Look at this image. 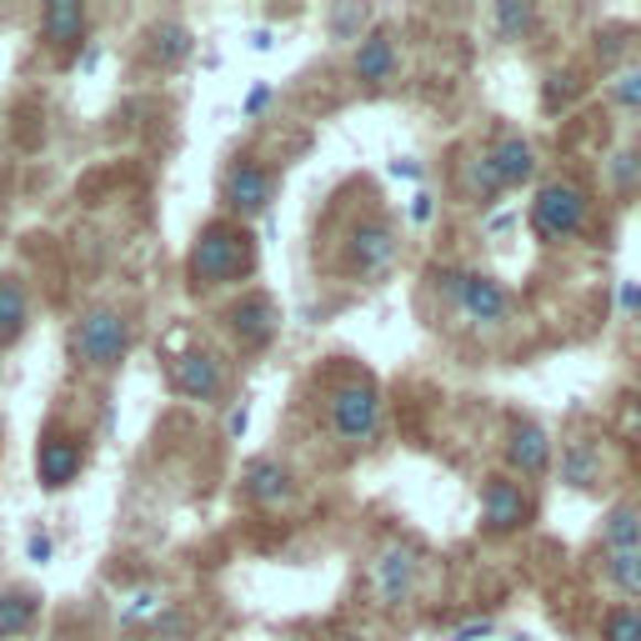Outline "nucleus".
<instances>
[{
	"instance_id": "1",
	"label": "nucleus",
	"mask_w": 641,
	"mask_h": 641,
	"mask_svg": "<svg viewBox=\"0 0 641 641\" xmlns=\"http://www.w3.org/2000/svg\"><path fill=\"white\" fill-rule=\"evenodd\" d=\"M250 266V236L236 226H206L191 250V276L196 286H221V281H236L241 271Z\"/></svg>"
},
{
	"instance_id": "2",
	"label": "nucleus",
	"mask_w": 641,
	"mask_h": 641,
	"mask_svg": "<svg viewBox=\"0 0 641 641\" xmlns=\"http://www.w3.org/2000/svg\"><path fill=\"white\" fill-rule=\"evenodd\" d=\"M591 201L576 181H546L532 201V226L542 241H571L576 231L587 226Z\"/></svg>"
},
{
	"instance_id": "3",
	"label": "nucleus",
	"mask_w": 641,
	"mask_h": 641,
	"mask_svg": "<svg viewBox=\"0 0 641 641\" xmlns=\"http://www.w3.org/2000/svg\"><path fill=\"white\" fill-rule=\"evenodd\" d=\"M436 281L451 291V301L467 311V321L477 327H501L511 316V291L496 281V276H481V271H441Z\"/></svg>"
},
{
	"instance_id": "4",
	"label": "nucleus",
	"mask_w": 641,
	"mask_h": 641,
	"mask_svg": "<svg viewBox=\"0 0 641 641\" xmlns=\"http://www.w3.org/2000/svg\"><path fill=\"white\" fill-rule=\"evenodd\" d=\"M71 346H76V356L86 361V366L110 371V366H120L126 351H131V327H126V316H116V311H90L86 321L71 331Z\"/></svg>"
},
{
	"instance_id": "5",
	"label": "nucleus",
	"mask_w": 641,
	"mask_h": 641,
	"mask_svg": "<svg viewBox=\"0 0 641 641\" xmlns=\"http://www.w3.org/2000/svg\"><path fill=\"white\" fill-rule=\"evenodd\" d=\"M331 426H336V436H341V441H351V446L371 441L376 426H381L376 392H371V386H341V392L331 396Z\"/></svg>"
},
{
	"instance_id": "6",
	"label": "nucleus",
	"mask_w": 641,
	"mask_h": 641,
	"mask_svg": "<svg viewBox=\"0 0 641 641\" xmlns=\"http://www.w3.org/2000/svg\"><path fill=\"white\" fill-rule=\"evenodd\" d=\"M351 266L361 276H381L396 266V231L386 221H361L351 231Z\"/></svg>"
},
{
	"instance_id": "7",
	"label": "nucleus",
	"mask_w": 641,
	"mask_h": 641,
	"mask_svg": "<svg viewBox=\"0 0 641 641\" xmlns=\"http://www.w3.org/2000/svg\"><path fill=\"white\" fill-rule=\"evenodd\" d=\"M526 516H532V501H526V491L516 487V481H487V491H481V522H487V532H516V526H526Z\"/></svg>"
},
{
	"instance_id": "8",
	"label": "nucleus",
	"mask_w": 641,
	"mask_h": 641,
	"mask_svg": "<svg viewBox=\"0 0 641 641\" xmlns=\"http://www.w3.org/2000/svg\"><path fill=\"white\" fill-rule=\"evenodd\" d=\"M221 361L206 356V351H191V356H175L171 361V386L185 396V402H211L221 392Z\"/></svg>"
},
{
	"instance_id": "9",
	"label": "nucleus",
	"mask_w": 641,
	"mask_h": 641,
	"mask_svg": "<svg viewBox=\"0 0 641 641\" xmlns=\"http://www.w3.org/2000/svg\"><path fill=\"white\" fill-rule=\"evenodd\" d=\"M506 461L511 471H522V477H542L552 467V441L536 421H516L511 426V441H506Z\"/></svg>"
},
{
	"instance_id": "10",
	"label": "nucleus",
	"mask_w": 641,
	"mask_h": 641,
	"mask_svg": "<svg viewBox=\"0 0 641 641\" xmlns=\"http://www.w3.org/2000/svg\"><path fill=\"white\" fill-rule=\"evenodd\" d=\"M416 587V556L406 552V546H386L376 562V591L386 607H402L406 597H412Z\"/></svg>"
},
{
	"instance_id": "11",
	"label": "nucleus",
	"mask_w": 641,
	"mask_h": 641,
	"mask_svg": "<svg viewBox=\"0 0 641 641\" xmlns=\"http://www.w3.org/2000/svg\"><path fill=\"white\" fill-rule=\"evenodd\" d=\"M281 327V316H276L271 296H246V301L231 311V331H236L241 346H266Z\"/></svg>"
},
{
	"instance_id": "12",
	"label": "nucleus",
	"mask_w": 641,
	"mask_h": 641,
	"mask_svg": "<svg viewBox=\"0 0 641 641\" xmlns=\"http://www.w3.org/2000/svg\"><path fill=\"white\" fill-rule=\"evenodd\" d=\"M487 161H491V171H496L501 191H506V185H522V181H532V175H536V151H532V141H526V136H501V141L487 151Z\"/></svg>"
},
{
	"instance_id": "13",
	"label": "nucleus",
	"mask_w": 641,
	"mask_h": 641,
	"mask_svg": "<svg viewBox=\"0 0 641 641\" xmlns=\"http://www.w3.org/2000/svg\"><path fill=\"white\" fill-rule=\"evenodd\" d=\"M226 201L236 211H266V201H271V171H261V165H250V161H241L236 171L226 175Z\"/></svg>"
},
{
	"instance_id": "14",
	"label": "nucleus",
	"mask_w": 641,
	"mask_h": 641,
	"mask_svg": "<svg viewBox=\"0 0 641 641\" xmlns=\"http://www.w3.org/2000/svg\"><path fill=\"white\" fill-rule=\"evenodd\" d=\"M35 467H41V481H45V487H66V481L81 471V446L71 441V436H45V441H41V457H35Z\"/></svg>"
},
{
	"instance_id": "15",
	"label": "nucleus",
	"mask_w": 641,
	"mask_h": 641,
	"mask_svg": "<svg viewBox=\"0 0 641 641\" xmlns=\"http://www.w3.org/2000/svg\"><path fill=\"white\" fill-rule=\"evenodd\" d=\"M246 496L261 501V506L286 501V496H291V471H286L281 461H271V457L250 461V467H246Z\"/></svg>"
},
{
	"instance_id": "16",
	"label": "nucleus",
	"mask_w": 641,
	"mask_h": 641,
	"mask_svg": "<svg viewBox=\"0 0 641 641\" xmlns=\"http://www.w3.org/2000/svg\"><path fill=\"white\" fill-rule=\"evenodd\" d=\"M562 481L566 487H597L601 481V451L597 441H587V436H576V441L562 446Z\"/></svg>"
},
{
	"instance_id": "17",
	"label": "nucleus",
	"mask_w": 641,
	"mask_h": 641,
	"mask_svg": "<svg viewBox=\"0 0 641 641\" xmlns=\"http://www.w3.org/2000/svg\"><path fill=\"white\" fill-rule=\"evenodd\" d=\"M41 31L51 45L81 41V31H86V6H81V0H51L41 11Z\"/></svg>"
},
{
	"instance_id": "18",
	"label": "nucleus",
	"mask_w": 641,
	"mask_h": 641,
	"mask_svg": "<svg viewBox=\"0 0 641 641\" xmlns=\"http://www.w3.org/2000/svg\"><path fill=\"white\" fill-rule=\"evenodd\" d=\"M356 76L366 81V86H386V81L396 76V45H392V35H366V41H361Z\"/></svg>"
},
{
	"instance_id": "19",
	"label": "nucleus",
	"mask_w": 641,
	"mask_h": 641,
	"mask_svg": "<svg viewBox=\"0 0 641 641\" xmlns=\"http://www.w3.org/2000/svg\"><path fill=\"white\" fill-rule=\"evenodd\" d=\"M25 321H31V306H25L21 281L0 276V346H11V341L25 331Z\"/></svg>"
},
{
	"instance_id": "20",
	"label": "nucleus",
	"mask_w": 641,
	"mask_h": 641,
	"mask_svg": "<svg viewBox=\"0 0 641 641\" xmlns=\"http://www.w3.org/2000/svg\"><path fill=\"white\" fill-rule=\"evenodd\" d=\"M641 546V506H617L601 526V552H627Z\"/></svg>"
},
{
	"instance_id": "21",
	"label": "nucleus",
	"mask_w": 641,
	"mask_h": 641,
	"mask_svg": "<svg viewBox=\"0 0 641 641\" xmlns=\"http://www.w3.org/2000/svg\"><path fill=\"white\" fill-rule=\"evenodd\" d=\"M35 611H41V601H35L31 591H6V597H0V637H21V631H31Z\"/></svg>"
},
{
	"instance_id": "22",
	"label": "nucleus",
	"mask_w": 641,
	"mask_h": 641,
	"mask_svg": "<svg viewBox=\"0 0 641 641\" xmlns=\"http://www.w3.org/2000/svg\"><path fill=\"white\" fill-rule=\"evenodd\" d=\"M607 562L611 587H621L627 597H641V546H627V552H601Z\"/></svg>"
},
{
	"instance_id": "23",
	"label": "nucleus",
	"mask_w": 641,
	"mask_h": 641,
	"mask_svg": "<svg viewBox=\"0 0 641 641\" xmlns=\"http://www.w3.org/2000/svg\"><path fill=\"white\" fill-rule=\"evenodd\" d=\"M532 25H536V11L526 6V0H501L496 6V35L501 41H522Z\"/></svg>"
},
{
	"instance_id": "24",
	"label": "nucleus",
	"mask_w": 641,
	"mask_h": 641,
	"mask_svg": "<svg viewBox=\"0 0 641 641\" xmlns=\"http://www.w3.org/2000/svg\"><path fill=\"white\" fill-rule=\"evenodd\" d=\"M607 181H611V191H621V196L641 191V151H617V156H611Z\"/></svg>"
},
{
	"instance_id": "25",
	"label": "nucleus",
	"mask_w": 641,
	"mask_h": 641,
	"mask_svg": "<svg viewBox=\"0 0 641 641\" xmlns=\"http://www.w3.org/2000/svg\"><path fill=\"white\" fill-rule=\"evenodd\" d=\"M461 185H467V196H477V201H491L501 191V181H496V171H491L487 156H471L467 171H461Z\"/></svg>"
},
{
	"instance_id": "26",
	"label": "nucleus",
	"mask_w": 641,
	"mask_h": 641,
	"mask_svg": "<svg viewBox=\"0 0 641 641\" xmlns=\"http://www.w3.org/2000/svg\"><path fill=\"white\" fill-rule=\"evenodd\" d=\"M156 61H165V66H175V61H185L191 55V31L185 25H156Z\"/></svg>"
},
{
	"instance_id": "27",
	"label": "nucleus",
	"mask_w": 641,
	"mask_h": 641,
	"mask_svg": "<svg viewBox=\"0 0 641 641\" xmlns=\"http://www.w3.org/2000/svg\"><path fill=\"white\" fill-rule=\"evenodd\" d=\"M607 96H611V106H621V110H631V116H641V66L617 71V76H611V86H607Z\"/></svg>"
},
{
	"instance_id": "28",
	"label": "nucleus",
	"mask_w": 641,
	"mask_h": 641,
	"mask_svg": "<svg viewBox=\"0 0 641 641\" xmlns=\"http://www.w3.org/2000/svg\"><path fill=\"white\" fill-rule=\"evenodd\" d=\"M601 641H641V607H617L601 621Z\"/></svg>"
},
{
	"instance_id": "29",
	"label": "nucleus",
	"mask_w": 641,
	"mask_h": 641,
	"mask_svg": "<svg viewBox=\"0 0 641 641\" xmlns=\"http://www.w3.org/2000/svg\"><path fill=\"white\" fill-rule=\"evenodd\" d=\"M366 6H341V11H331V35H336V41H351V35L361 31V25H366Z\"/></svg>"
},
{
	"instance_id": "30",
	"label": "nucleus",
	"mask_w": 641,
	"mask_h": 641,
	"mask_svg": "<svg viewBox=\"0 0 641 641\" xmlns=\"http://www.w3.org/2000/svg\"><path fill=\"white\" fill-rule=\"evenodd\" d=\"M151 611H161V597H156V591H136L131 607L120 611V621H141V617H151Z\"/></svg>"
},
{
	"instance_id": "31",
	"label": "nucleus",
	"mask_w": 641,
	"mask_h": 641,
	"mask_svg": "<svg viewBox=\"0 0 641 641\" xmlns=\"http://www.w3.org/2000/svg\"><path fill=\"white\" fill-rule=\"evenodd\" d=\"M617 306H621L627 316H641V286H637V281H621V286H617Z\"/></svg>"
},
{
	"instance_id": "32",
	"label": "nucleus",
	"mask_w": 641,
	"mask_h": 641,
	"mask_svg": "<svg viewBox=\"0 0 641 641\" xmlns=\"http://www.w3.org/2000/svg\"><path fill=\"white\" fill-rule=\"evenodd\" d=\"M431 211H436V201L426 196V191H416V196H412V221H421V226H426V221H431Z\"/></svg>"
},
{
	"instance_id": "33",
	"label": "nucleus",
	"mask_w": 641,
	"mask_h": 641,
	"mask_svg": "<svg viewBox=\"0 0 641 641\" xmlns=\"http://www.w3.org/2000/svg\"><path fill=\"white\" fill-rule=\"evenodd\" d=\"M477 637H491V621H467V627H457L451 641H477Z\"/></svg>"
},
{
	"instance_id": "34",
	"label": "nucleus",
	"mask_w": 641,
	"mask_h": 641,
	"mask_svg": "<svg viewBox=\"0 0 641 641\" xmlns=\"http://www.w3.org/2000/svg\"><path fill=\"white\" fill-rule=\"evenodd\" d=\"M31 562H51V536H31Z\"/></svg>"
},
{
	"instance_id": "35",
	"label": "nucleus",
	"mask_w": 641,
	"mask_h": 641,
	"mask_svg": "<svg viewBox=\"0 0 641 641\" xmlns=\"http://www.w3.org/2000/svg\"><path fill=\"white\" fill-rule=\"evenodd\" d=\"M266 96H271V90H266V86H256V90H250V100H246V116H256V110L266 106Z\"/></svg>"
},
{
	"instance_id": "36",
	"label": "nucleus",
	"mask_w": 641,
	"mask_h": 641,
	"mask_svg": "<svg viewBox=\"0 0 641 641\" xmlns=\"http://www.w3.org/2000/svg\"><path fill=\"white\" fill-rule=\"evenodd\" d=\"M627 431H631V441H637V446H641V402H637V406H631V416H627Z\"/></svg>"
},
{
	"instance_id": "37",
	"label": "nucleus",
	"mask_w": 641,
	"mask_h": 641,
	"mask_svg": "<svg viewBox=\"0 0 641 641\" xmlns=\"http://www.w3.org/2000/svg\"><path fill=\"white\" fill-rule=\"evenodd\" d=\"M246 421H250V416H246V406H241V412H231V436H241V431H246Z\"/></svg>"
},
{
	"instance_id": "38",
	"label": "nucleus",
	"mask_w": 641,
	"mask_h": 641,
	"mask_svg": "<svg viewBox=\"0 0 641 641\" xmlns=\"http://www.w3.org/2000/svg\"><path fill=\"white\" fill-rule=\"evenodd\" d=\"M392 175H406V181H412V175H421V171H416L412 161H396V165H392Z\"/></svg>"
},
{
	"instance_id": "39",
	"label": "nucleus",
	"mask_w": 641,
	"mask_h": 641,
	"mask_svg": "<svg viewBox=\"0 0 641 641\" xmlns=\"http://www.w3.org/2000/svg\"><path fill=\"white\" fill-rule=\"evenodd\" d=\"M516 641H526V637H516Z\"/></svg>"
}]
</instances>
